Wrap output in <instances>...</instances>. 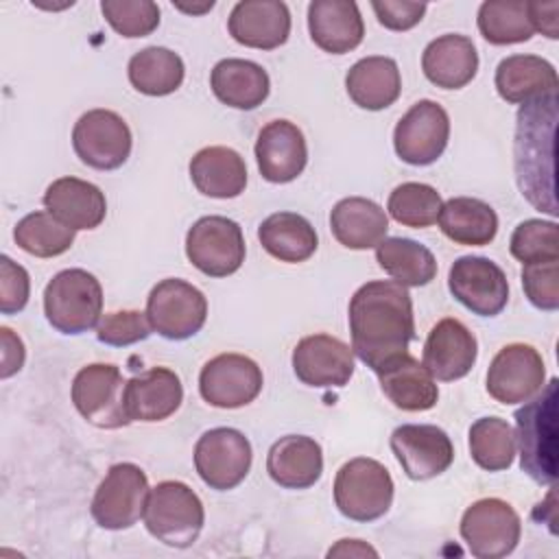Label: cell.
<instances>
[{"mask_svg":"<svg viewBox=\"0 0 559 559\" xmlns=\"http://www.w3.org/2000/svg\"><path fill=\"white\" fill-rule=\"evenodd\" d=\"M347 319L352 352L376 373L408 354V343L415 338L411 295L393 280L362 284L349 299Z\"/></svg>","mask_w":559,"mask_h":559,"instance_id":"obj_1","label":"cell"},{"mask_svg":"<svg viewBox=\"0 0 559 559\" xmlns=\"http://www.w3.org/2000/svg\"><path fill=\"white\" fill-rule=\"evenodd\" d=\"M555 131L557 94L528 100L520 107L513 144L518 188L533 207L550 216H557Z\"/></svg>","mask_w":559,"mask_h":559,"instance_id":"obj_2","label":"cell"},{"mask_svg":"<svg viewBox=\"0 0 559 559\" xmlns=\"http://www.w3.org/2000/svg\"><path fill=\"white\" fill-rule=\"evenodd\" d=\"M557 389L559 382L552 378L537 397L515 411L520 467L539 485H552L557 478Z\"/></svg>","mask_w":559,"mask_h":559,"instance_id":"obj_3","label":"cell"},{"mask_svg":"<svg viewBox=\"0 0 559 559\" xmlns=\"http://www.w3.org/2000/svg\"><path fill=\"white\" fill-rule=\"evenodd\" d=\"M144 526L162 544L188 548L201 535L205 511L201 498L181 480L157 483L146 498Z\"/></svg>","mask_w":559,"mask_h":559,"instance_id":"obj_4","label":"cell"},{"mask_svg":"<svg viewBox=\"0 0 559 559\" xmlns=\"http://www.w3.org/2000/svg\"><path fill=\"white\" fill-rule=\"evenodd\" d=\"M44 312L61 334H83L98 325L103 314L100 282L85 269H66L44 288Z\"/></svg>","mask_w":559,"mask_h":559,"instance_id":"obj_5","label":"cell"},{"mask_svg":"<svg viewBox=\"0 0 559 559\" xmlns=\"http://www.w3.org/2000/svg\"><path fill=\"white\" fill-rule=\"evenodd\" d=\"M393 489V478L380 461L356 456L336 472L334 502L345 518L373 522L391 509Z\"/></svg>","mask_w":559,"mask_h":559,"instance_id":"obj_6","label":"cell"},{"mask_svg":"<svg viewBox=\"0 0 559 559\" xmlns=\"http://www.w3.org/2000/svg\"><path fill=\"white\" fill-rule=\"evenodd\" d=\"M146 317L159 336L168 341H186L205 325L207 299L190 282L168 277L151 288L146 297Z\"/></svg>","mask_w":559,"mask_h":559,"instance_id":"obj_7","label":"cell"},{"mask_svg":"<svg viewBox=\"0 0 559 559\" xmlns=\"http://www.w3.org/2000/svg\"><path fill=\"white\" fill-rule=\"evenodd\" d=\"M127 380L120 369L109 362H94L72 380V404L96 428L116 430L131 424L124 404Z\"/></svg>","mask_w":559,"mask_h":559,"instance_id":"obj_8","label":"cell"},{"mask_svg":"<svg viewBox=\"0 0 559 559\" xmlns=\"http://www.w3.org/2000/svg\"><path fill=\"white\" fill-rule=\"evenodd\" d=\"M148 478L135 463L109 467L92 498V518L100 528H131L142 515L148 498Z\"/></svg>","mask_w":559,"mask_h":559,"instance_id":"obj_9","label":"cell"},{"mask_svg":"<svg viewBox=\"0 0 559 559\" xmlns=\"http://www.w3.org/2000/svg\"><path fill=\"white\" fill-rule=\"evenodd\" d=\"M459 531L476 559H502L515 550L522 522L509 502L480 498L465 509Z\"/></svg>","mask_w":559,"mask_h":559,"instance_id":"obj_10","label":"cell"},{"mask_svg":"<svg viewBox=\"0 0 559 559\" xmlns=\"http://www.w3.org/2000/svg\"><path fill=\"white\" fill-rule=\"evenodd\" d=\"M245 236L227 216H203L186 234V255L210 277H227L245 262Z\"/></svg>","mask_w":559,"mask_h":559,"instance_id":"obj_11","label":"cell"},{"mask_svg":"<svg viewBox=\"0 0 559 559\" xmlns=\"http://www.w3.org/2000/svg\"><path fill=\"white\" fill-rule=\"evenodd\" d=\"M131 129L111 109L85 111L72 129L76 157L96 170H116L131 155Z\"/></svg>","mask_w":559,"mask_h":559,"instance_id":"obj_12","label":"cell"},{"mask_svg":"<svg viewBox=\"0 0 559 559\" xmlns=\"http://www.w3.org/2000/svg\"><path fill=\"white\" fill-rule=\"evenodd\" d=\"M251 459V443L236 428H212L194 445L197 474L216 491L238 487L249 474Z\"/></svg>","mask_w":559,"mask_h":559,"instance_id":"obj_13","label":"cell"},{"mask_svg":"<svg viewBox=\"0 0 559 559\" xmlns=\"http://www.w3.org/2000/svg\"><path fill=\"white\" fill-rule=\"evenodd\" d=\"M452 297L478 317H496L509 301L504 271L489 258L461 255L448 273Z\"/></svg>","mask_w":559,"mask_h":559,"instance_id":"obj_14","label":"cell"},{"mask_svg":"<svg viewBox=\"0 0 559 559\" xmlns=\"http://www.w3.org/2000/svg\"><path fill=\"white\" fill-rule=\"evenodd\" d=\"M450 138L448 111L435 100H417L395 124L393 146L402 162L428 166L441 157Z\"/></svg>","mask_w":559,"mask_h":559,"instance_id":"obj_15","label":"cell"},{"mask_svg":"<svg viewBox=\"0 0 559 559\" xmlns=\"http://www.w3.org/2000/svg\"><path fill=\"white\" fill-rule=\"evenodd\" d=\"M546 380L542 354L526 343L504 345L487 369V393L500 404H524Z\"/></svg>","mask_w":559,"mask_h":559,"instance_id":"obj_16","label":"cell"},{"mask_svg":"<svg viewBox=\"0 0 559 559\" xmlns=\"http://www.w3.org/2000/svg\"><path fill=\"white\" fill-rule=\"evenodd\" d=\"M262 369L242 354H218L199 373L201 397L216 408H240L251 404L262 391Z\"/></svg>","mask_w":559,"mask_h":559,"instance_id":"obj_17","label":"cell"},{"mask_svg":"<svg viewBox=\"0 0 559 559\" xmlns=\"http://www.w3.org/2000/svg\"><path fill=\"white\" fill-rule=\"evenodd\" d=\"M391 450L411 480H430L454 461L445 430L432 424H402L391 432Z\"/></svg>","mask_w":559,"mask_h":559,"instance_id":"obj_18","label":"cell"},{"mask_svg":"<svg viewBox=\"0 0 559 559\" xmlns=\"http://www.w3.org/2000/svg\"><path fill=\"white\" fill-rule=\"evenodd\" d=\"M293 371L308 386L338 389L354 376V352L332 334H310L293 349Z\"/></svg>","mask_w":559,"mask_h":559,"instance_id":"obj_19","label":"cell"},{"mask_svg":"<svg viewBox=\"0 0 559 559\" xmlns=\"http://www.w3.org/2000/svg\"><path fill=\"white\" fill-rule=\"evenodd\" d=\"M255 162L260 175L271 183L297 179L308 162V146L301 129L290 120H271L255 140Z\"/></svg>","mask_w":559,"mask_h":559,"instance_id":"obj_20","label":"cell"},{"mask_svg":"<svg viewBox=\"0 0 559 559\" xmlns=\"http://www.w3.org/2000/svg\"><path fill=\"white\" fill-rule=\"evenodd\" d=\"M476 336L459 319H441L424 343V367L435 380L452 382L467 376L476 362Z\"/></svg>","mask_w":559,"mask_h":559,"instance_id":"obj_21","label":"cell"},{"mask_svg":"<svg viewBox=\"0 0 559 559\" xmlns=\"http://www.w3.org/2000/svg\"><path fill=\"white\" fill-rule=\"evenodd\" d=\"M227 31L247 48L273 50L290 35V11L280 0H242L231 9Z\"/></svg>","mask_w":559,"mask_h":559,"instance_id":"obj_22","label":"cell"},{"mask_svg":"<svg viewBox=\"0 0 559 559\" xmlns=\"http://www.w3.org/2000/svg\"><path fill=\"white\" fill-rule=\"evenodd\" d=\"M183 402L179 376L168 367H151L127 380L124 404L131 421H162Z\"/></svg>","mask_w":559,"mask_h":559,"instance_id":"obj_23","label":"cell"},{"mask_svg":"<svg viewBox=\"0 0 559 559\" xmlns=\"http://www.w3.org/2000/svg\"><path fill=\"white\" fill-rule=\"evenodd\" d=\"M308 31L312 41L332 55L354 50L365 37L358 4L352 0H312L308 4Z\"/></svg>","mask_w":559,"mask_h":559,"instance_id":"obj_24","label":"cell"},{"mask_svg":"<svg viewBox=\"0 0 559 559\" xmlns=\"http://www.w3.org/2000/svg\"><path fill=\"white\" fill-rule=\"evenodd\" d=\"M46 212L63 225L79 229H96L107 214V201L98 186L79 177H59L44 192Z\"/></svg>","mask_w":559,"mask_h":559,"instance_id":"obj_25","label":"cell"},{"mask_svg":"<svg viewBox=\"0 0 559 559\" xmlns=\"http://www.w3.org/2000/svg\"><path fill=\"white\" fill-rule=\"evenodd\" d=\"M266 472L284 489H308L323 472L321 445L306 435L280 437L269 448Z\"/></svg>","mask_w":559,"mask_h":559,"instance_id":"obj_26","label":"cell"},{"mask_svg":"<svg viewBox=\"0 0 559 559\" xmlns=\"http://www.w3.org/2000/svg\"><path fill=\"white\" fill-rule=\"evenodd\" d=\"M421 70L432 85L441 90H461L478 72L476 46L465 35H441L424 48Z\"/></svg>","mask_w":559,"mask_h":559,"instance_id":"obj_27","label":"cell"},{"mask_svg":"<svg viewBox=\"0 0 559 559\" xmlns=\"http://www.w3.org/2000/svg\"><path fill=\"white\" fill-rule=\"evenodd\" d=\"M380 389L386 400L402 411L417 413L428 411L439 400V389L435 378L428 373L424 362L413 358L411 354H402L393 358L378 371Z\"/></svg>","mask_w":559,"mask_h":559,"instance_id":"obj_28","label":"cell"},{"mask_svg":"<svg viewBox=\"0 0 559 559\" xmlns=\"http://www.w3.org/2000/svg\"><path fill=\"white\" fill-rule=\"evenodd\" d=\"M496 90L502 100L524 105L528 100L557 94V70L537 55H511L496 68Z\"/></svg>","mask_w":559,"mask_h":559,"instance_id":"obj_29","label":"cell"},{"mask_svg":"<svg viewBox=\"0 0 559 559\" xmlns=\"http://www.w3.org/2000/svg\"><path fill=\"white\" fill-rule=\"evenodd\" d=\"M188 170L194 188L212 199H234L247 186L245 159L229 146H205L197 151Z\"/></svg>","mask_w":559,"mask_h":559,"instance_id":"obj_30","label":"cell"},{"mask_svg":"<svg viewBox=\"0 0 559 559\" xmlns=\"http://www.w3.org/2000/svg\"><path fill=\"white\" fill-rule=\"evenodd\" d=\"M330 229L334 238L347 249H371L384 240L389 229L386 212L371 199L347 197L330 212Z\"/></svg>","mask_w":559,"mask_h":559,"instance_id":"obj_31","label":"cell"},{"mask_svg":"<svg viewBox=\"0 0 559 559\" xmlns=\"http://www.w3.org/2000/svg\"><path fill=\"white\" fill-rule=\"evenodd\" d=\"M345 90L354 105L360 109H386L397 100L402 92L400 68L391 57H365L349 68L345 76Z\"/></svg>","mask_w":559,"mask_h":559,"instance_id":"obj_32","label":"cell"},{"mask_svg":"<svg viewBox=\"0 0 559 559\" xmlns=\"http://www.w3.org/2000/svg\"><path fill=\"white\" fill-rule=\"evenodd\" d=\"M214 96L234 109H255L269 96L271 81L266 70L249 59H221L210 74Z\"/></svg>","mask_w":559,"mask_h":559,"instance_id":"obj_33","label":"cell"},{"mask_svg":"<svg viewBox=\"0 0 559 559\" xmlns=\"http://www.w3.org/2000/svg\"><path fill=\"white\" fill-rule=\"evenodd\" d=\"M437 221L445 238L465 247H485L498 234V214L476 197L448 199Z\"/></svg>","mask_w":559,"mask_h":559,"instance_id":"obj_34","label":"cell"},{"mask_svg":"<svg viewBox=\"0 0 559 559\" xmlns=\"http://www.w3.org/2000/svg\"><path fill=\"white\" fill-rule=\"evenodd\" d=\"M258 240L269 255L290 264L308 260L319 247L312 223L297 212H275L266 216L258 227Z\"/></svg>","mask_w":559,"mask_h":559,"instance_id":"obj_35","label":"cell"},{"mask_svg":"<svg viewBox=\"0 0 559 559\" xmlns=\"http://www.w3.org/2000/svg\"><path fill=\"white\" fill-rule=\"evenodd\" d=\"M376 260L393 282L402 286H426L437 275V260L432 251L411 238L393 236L380 240L376 247Z\"/></svg>","mask_w":559,"mask_h":559,"instance_id":"obj_36","label":"cell"},{"mask_svg":"<svg viewBox=\"0 0 559 559\" xmlns=\"http://www.w3.org/2000/svg\"><path fill=\"white\" fill-rule=\"evenodd\" d=\"M127 74L140 94L166 96L181 87L186 68L177 52L162 46H148L129 59Z\"/></svg>","mask_w":559,"mask_h":559,"instance_id":"obj_37","label":"cell"},{"mask_svg":"<svg viewBox=\"0 0 559 559\" xmlns=\"http://www.w3.org/2000/svg\"><path fill=\"white\" fill-rule=\"evenodd\" d=\"M469 454L487 472L509 469L515 456V432L502 417H480L469 428Z\"/></svg>","mask_w":559,"mask_h":559,"instance_id":"obj_38","label":"cell"},{"mask_svg":"<svg viewBox=\"0 0 559 559\" xmlns=\"http://www.w3.org/2000/svg\"><path fill=\"white\" fill-rule=\"evenodd\" d=\"M13 240L35 258H55L66 253L74 242V229L63 225L50 212H31L17 221Z\"/></svg>","mask_w":559,"mask_h":559,"instance_id":"obj_39","label":"cell"},{"mask_svg":"<svg viewBox=\"0 0 559 559\" xmlns=\"http://www.w3.org/2000/svg\"><path fill=\"white\" fill-rule=\"evenodd\" d=\"M476 24L480 35L493 46L528 41L535 33L528 22L526 2H507V0L483 2L478 9Z\"/></svg>","mask_w":559,"mask_h":559,"instance_id":"obj_40","label":"cell"},{"mask_svg":"<svg viewBox=\"0 0 559 559\" xmlns=\"http://www.w3.org/2000/svg\"><path fill=\"white\" fill-rule=\"evenodd\" d=\"M441 205V194L432 186L406 181L389 194L386 210L400 225L421 229L437 223Z\"/></svg>","mask_w":559,"mask_h":559,"instance_id":"obj_41","label":"cell"},{"mask_svg":"<svg viewBox=\"0 0 559 559\" xmlns=\"http://www.w3.org/2000/svg\"><path fill=\"white\" fill-rule=\"evenodd\" d=\"M509 251L522 264L559 260V227L555 221L528 218L520 223L509 240Z\"/></svg>","mask_w":559,"mask_h":559,"instance_id":"obj_42","label":"cell"},{"mask_svg":"<svg viewBox=\"0 0 559 559\" xmlns=\"http://www.w3.org/2000/svg\"><path fill=\"white\" fill-rule=\"evenodd\" d=\"M100 11L122 37H146L159 26V7L153 0H103Z\"/></svg>","mask_w":559,"mask_h":559,"instance_id":"obj_43","label":"cell"},{"mask_svg":"<svg viewBox=\"0 0 559 559\" xmlns=\"http://www.w3.org/2000/svg\"><path fill=\"white\" fill-rule=\"evenodd\" d=\"M151 321L140 310H118L105 314L96 325V338L111 347H127L151 334Z\"/></svg>","mask_w":559,"mask_h":559,"instance_id":"obj_44","label":"cell"},{"mask_svg":"<svg viewBox=\"0 0 559 559\" xmlns=\"http://www.w3.org/2000/svg\"><path fill=\"white\" fill-rule=\"evenodd\" d=\"M522 286L528 301L539 310L559 308V260L531 262L522 266Z\"/></svg>","mask_w":559,"mask_h":559,"instance_id":"obj_45","label":"cell"},{"mask_svg":"<svg viewBox=\"0 0 559 559\" xmlns=\"http://www.w3.org/2000/svg\"><path fill=\"white\" fill-rule=\"evenodd\" d=\"M31 295V280L24 266L13 262L9 255L0 258V312H20Z\"/></svg>","mask_w":559,"mask_h":559,"instance_id":"obj_46","label":"cell"},{"mask_svg":"<svg viewBox=\"0 0 559 559\" xmlns=\"http://www.w3.org/2000/svg\"><path fill=\"white\" fill-rule=\"evenodd\" d=\"M371 9L378 22L389 31H408L421 22L426 13V2L408 0H373Z\"/></svg>","mask_w":559,"mask_h":559,"instance_id":"obj_47","label":"cell"},{"mask_svg":"<svg viewBox=\"0 0 559 559\" xmlns=\"http://www.w3.org/2000/svg\"><path fill=\"white\" fill-rule=\"evenodd\" d=\"M526 13L533 31H539L550 39L559 37V2H526Z\"/></svg>","mask_w":559,"mask_h":559,"instance_id":"obj_48","label":"cell"},{"mask_svg":"<svg viewBox=\"0 0 559 559\" xmlns=\"http://www.w3.org/2000/svg\"><path fill=\"white\" fill-rule=\"evenodd\" d=\"M0 336H2V369H0V378H11L13 373H17L24 365V343L20 336H15L9 328H0Z\"/></svg>","mask_w":559,"mask_h":559,"instance_id":"obj_49","label":"cell"},{"mask_svg":"<svg viewBox=\"0 0 559 559\" xmlns=\"http://www.w3.org/2000/svg\"><path fill=\"white\" fill-rule=\"evenodd\" d=\"M332 555H358V557H365V555H378L371 546H367V544H362L360 539H341L334 548H330L328 550V557H332Z\"/></svg>","mask_w":559,"mask_h":559,"instance_id":"obj_50","label":"cell"},{"mask_svg":"<svg viewBox=\"0 0 559 559\" xmlns=\"http://www.w3.org/2000/svg\"><path fill=\"white\" fill-rule=\"evenodd\" d=\"M175 7L179 9V11H183V13H205V11H210L212 7H214V2L210 0V2H203V4H183V2H175Z\"/></svg>","mask_w":559,"mask_h":559,"instance_id":"obj_51","label":"cell"}]
</instances>
